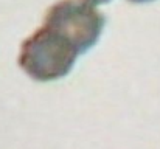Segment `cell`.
<instances>
[{
  "label": "cell",
  "mask_w": 160,
  "mask_h": 149,
  "mask_svg": "<svg viewBox=\"0 0 160 149\" xmlns=\"http://www.w3.org/2000/svg\"><path fill=\"white\" fill-rule=\"evenodd\" d=\"M79 56L64 36L42 25L20 45L19 65L34 81L50 82L70 73Z\"/></svg>",
  "instance_id": "1"
},
{
  "label": "cell",
  "mask_w": 160,
  "mask_h": 149,
  "mask_svg": "<svg viewBox=\"0 0 160 149\" xmlns=\"http://www.w3.org/2000/svg\"><path fill=\"white\" fill-rule=\"evenodd\" d=\"M44 25L64 36L82 54L98 42L106 17L89 2L59 0L47 9Z\"/></svg>",
  "instance_id": "2"
},
{
  "label": "cell",
  "mask_w": 160,
  "mask_h": 149,
  "mask_svg": "<svg viewBox=\"0 0 160 149\" xmlns=\"http://www.w3.org/2000/svg\"><path fill=\"white\" fill-rule=\"evenodd\" d=\"M84 2H89L92 5H100V3H107L109 0H84Z\"/></svg>",
  "instance_id": "3"
},
{
  "label": "cell",
  "mask_w": 160,
  "mask_h": 149,
  "mask_svg": "<svg viewBox=\"0 0 160 149\" xmlns=\"http://www.w3.org/2000/svg\"><path fill=\"white\" fill-rule=\"evenodd\" d=\"M132 3H145V2H152V0H129Z\"/></svg>",
  "instance_id": "4"
}]
</instances>
